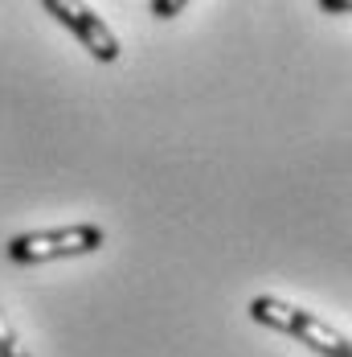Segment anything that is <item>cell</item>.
Segmentation results:
<instances>
[{
	"mask_svg": "<svg viewBox=\"0 0 352 357\" xmlns=\"http://www.w3.org/2000/svg\"><path fill=\"white\" fill-rule=\"evenodd\" d=\"M250 321L266 324L275 333H287L295 337L299 345L316 349L319 357H352V341L344 333H336L332 324H323L316 312H303L295 304H287L279 296H254L250 300Z\"/></svg>",
	"mask_w": 352,
	"mask_h": 357,
	"instance_id": "6da1fadb",
	"label": "cell"
},
{
	"mask_svg": "<svg viewBox=\"0 0 352 357\" xmlns=\"http://www.w3.org/2000/svg\"><path fill=\"white\" fill-rule=\"evenodd\" d=\"M103 226L95 222H78L62 230H33V234H17L8 243L13 263H49V259H74V255H90L103 247Z\"/></svg>",
	"mask_w": 352,
	"mask_h": 357,
	"instance_id": "7a4b0ae2",
	"label": "cell"
},
{
	"mask_svg": "<svg viewBox=\"0 0 352 357\" xmlns=\"http://www.w3.org/2000/svg\"><path fill=\"white\" fill-rule=\"evenodd\" d=\"M41 8H45L58 25H66V29L82 41V50H90L95 62H119V37L106 29L103 17H99L95 8L70 4V0H45Z\"/></svg>",
	"mask_w": 352,
	"mask_h": 357,
	"instance_id": "3957f363",
	"label": "cell"
},
{
	"mask_svg": "<svg viewBox=\"0 0 352 357\" xmlns=\"http://www.w3.org/2000/svg\"><path fill=\"white\" fill-rule=\"evenodd\" d=\"M0 357H29V354H25V345L17 341L13 324L4 321V312H0Z\"/></svg>",
	"mask_w": 352,
	"mask_h": 357,
	"instance_id": "277c9868",
	"label": "cell"
},
{
	"mask_svg": "<svg viewBox=\"0 0 352 357\" xmlns=\"http://www.w3.org/2000/svg\"><path fill=\"white\" fill-rule=\"evenodd\" d=\"M152 13L156 17H176V13H184V0H152Z\"/></svg>",
	"mask_w": 352,
	"mask_h": 357,
	"instance_id": "5b68a950",
	"label": "cell"
},
{
	"mask_svg": "<svg viewBox=\"0 0 352 357\" xmlns=\"http://www.w3.org/2000/svg\"><path fill=\"white\" fill-rule=\"evenodd\" d=\"M323 13H352V0H319Z\"/></svg>",
	"mask_w": 352,
	"mask_h": 357,
	"instance_id": "8992f818",
	"label": "cell"
}]
</instances>
